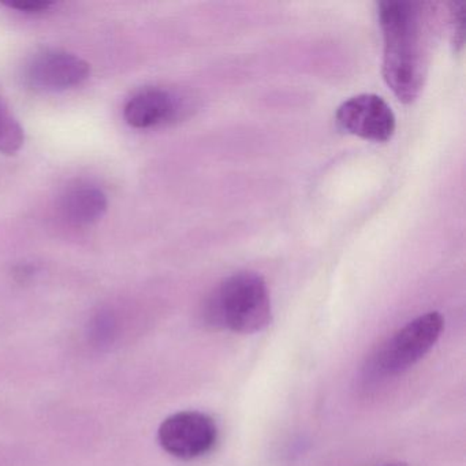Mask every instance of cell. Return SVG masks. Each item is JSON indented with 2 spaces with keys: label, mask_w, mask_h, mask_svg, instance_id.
Here are the masks:
<instances>
[{
  "label": "cell",
  "mask_w": 466,
  "mask_h": 466,
  "mask_svg": "<svg viewBox=\"0 0 466 466\" xmlns=\"http://www.w3.org/2000/svg\"><path fill=\"white\" fill-rule=\"evenodd\" d=\"M218 427L208 414L179 411L167 417L157 431L165 451L181 460H193L211 451L217 443Z\"/></svg>",
  "instance_id": "4"
},
{
  "label": "cell",
  "mask_w": 466,
  "mask_h": 466,
  "mask_svg": "<svg viewBox=\"0 0 466 466\" xmlns=\"http://www.w3.org/2000/svg\"><path fill=\"white\" fill-rule=\"evenodd\" d=\"M5 6L17 10L18 13H23V15H45L48 10L53 9L56 4L48 2V0H15V2L5 4Z\"/></svg>",
  "instance_id": "11"
},
{
  "label": "cell",
  "mask_w": 466,
  "mask_h": 466,
  "mask_svg": "<svg viewBox=\"0 0 466 466\" xmlns=\"http://www.w3.org/2000/svg\"><path fill=\"white\" fill-rule=\"evenodd\" d=\"M381 466H408L406 463L400 462V461H394V462L383 463Z\"/></svg>",
  "instance_id": "12"
},
{
  "label": "cell",
  "mask_w": 466,
  "mask_h": 466,
  "mask_svg": "<svg viewBox=\"0 0 466 466\" xmlns=\"http://www.w3.org/2000/svg\"><path fill=\"white\" fill-rule=\"evenodd\" d=\"M204 319L217 329L255 334L272 320L271 297L263 277L237 272L223 279L207 297Z\"/></svg>",
  "instance_id": "2"
},
{
  "label": "cell",
  "mask_w": 466,
  "mask_h": 466,
  "mask_svg": "<svg viewBox=\"0 0 466 466\" xmlns=\"http://www.w3.org/2000/svg\"><path fill=\"white\" fill-rule=\"evenodd\" d=\"M89 65L64 50H40L26 61L23 78L37 92H61L81 86L89 77Z\"/></svg>",
  "instance_id": "5"
},
{
  "label": "cell",
  "mask_w": 466,
  "mask_h": 466,
  "mask_svg": "<svg viewBox=\"0 0 466 466\" xmlns=\"http://www.w3.org/2000/svg\"><path fill=\"white\" fill-rule=\"evenodd\" d=\"M192 110V97L184 92L148 86L127 100L124 116L127 125L135 129H152L181 121Z\"/></svg>",
  "instance_id": "6"
},
{
  "label": "cell",
  "mask_w": 466,
  "mask_h": 466,
  "mask_svg": "<svg viewBox=\"0 0 466 466\" xmlns=\"http://www.w3.org/2000/svg\"><path fill=\"white\" fill-rule=\"evenodd\" d=\"M107 196L91 184H77L67 187L59 201L62 217L75 226H88L97 222L107 211Z\"/></svg>",
  "instance_id": "8"
},
{
  "label": "cell",
  "mask_w": 466,
  "mask_h": 466,
  "mask_svg": "<svg viewBox=\"0 0 466 466\" xmlns=\"http://www.w3.org/2000/svg\"><path fill=\"white\" fill-rule=\"evenodd\" d=\"M24 138L23 127L0 100V154H15L23 147Z\"/></svg>",
  "instance_id": "9"
},
{
  "label": "cell",
  "mask_w": 466,
  "mask_h": 466,
  "mask_svg": "<svg viewBox=\"0 0 466 466\" xmlns=\"http://www.w3.org/2000/svg\"><path fill=\"white\" fill-rule=\"evenodd\" d=\"M450 23H451L452 46L455 50L460 51L463 47V23H465V12L463 5L452 4L450 10Z\"/></svg>",
  "instance_id": "10"
},
{
  "label": "cell",
  "mask_w": 466,
  "mask_h": 466,
  "mask_svg": "<svg viewBox=\"0 0 466 466\" xmlns=\"http://www.w3.org/2000/svg\"><path fill=\"white\" fill-rule=\"evenodd\" d=\"M443 316L428 312L413 319L390 337L368 362L367 372L373 380H383L405 372L424 359L443 331Z\"/></svg>",
  "instance_id": "3"
},
{
  "label": "cell",
  "mask_w": 466,
  "mask_h": 466,
  "mask_svg": "<svg viewBox=\"0 0 466 466\" xmlns=\"http://www.w3.org/2000/svg\"><path fill=\"white\" fill-rule=\"evenodd\" d=\"M379 21L384 40V81L398 100L410 105L427 80L435 36V6L405 0L381 2Z\"/></svg>",
  "instance_id": "1"
},
{
  "label": "cell",
  "mask_w": 466,
  "mask_h": 466,
  "mask_svg": "<svg viewBox=\"0 0 466 466\" xmlns=\"http://www.w3.org/2000/svg\"><path fill=\"white\" fill-rule=\"evenodd\" d=\"M335 119L343 132L375 143H386L395 132L394 113L378 95L350 97L338 107Z\"/></svg>",
  "instance_id": "7"
}]
</instances>
